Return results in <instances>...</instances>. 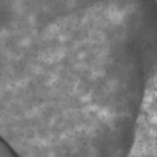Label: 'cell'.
Here are the masks:
<instances>
[{
    "label": "cell",
    "instance_id": "6da1fadb",
    "mask_svg": "<svg viewBox=\"0 0 157 157\" xmlns=\"http://www.w3.org/2000/svg\"><path fill=\"white\" fill-rule=\"evenodd\" d=\"M0 157H17L14 150L0 137Z\"/></svg>",
    "mask_w": 157,
    "mask_h": 157
}]
</instances>
